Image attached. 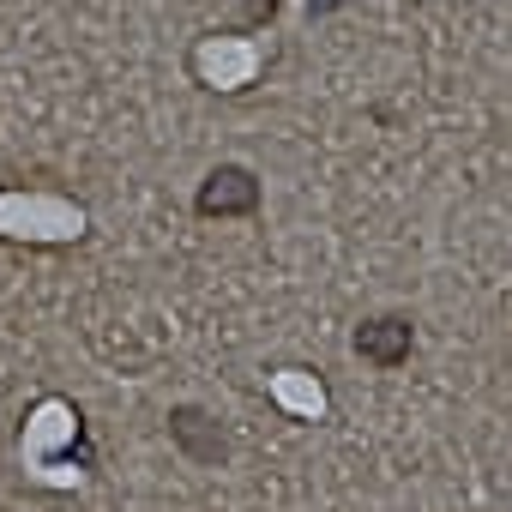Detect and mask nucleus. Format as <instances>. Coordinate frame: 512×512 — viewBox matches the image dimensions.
I'll list each match as a JSON object with an SVG mask.
<instances>
[{"instance_id":"f03ea898","label":"nucleus","mask_w":512,"mask_h":512,"mask_svg":"<svg viewBox=\"0 0 512 512\" xmlns=\"http://www.w3.org/2000/svg\"><path fill=\"white\" fill-rule=\"evenodd\" d=\"M169 440H175L193 464H223V458H229V434H223L217 416L199 410V404H175V410H169Z\"/></svg>"},{"instance_id":"20e7f679","label":"nucleus","mask_w":512,"mask_h":512,"mask_svg":"<svg viewBox=\"0 0 512 512\" xmlns=\"http://www.w3.org/2000/svg\"><path fill=\"white\" fill-rule=\"evenodd\" d=\"M272 19V0H241V25H266Z\"/></svg>"},{"instance_id":"f257e3e1","label":"nucleus","mask_w":512,"mask_h":512,"mask_svg":"<svg viewBox=\"0 0 512 512\" xmlns=\"http://www.w3.org/2000/svg\"><path fill=\"white\" fill-rule=\"evenodd\" d=\"M193 211H199V217H253V211H260V175L241 169V163H217V169L199 181Z\"/></svg>"},{"instance_id":"7ed1b4c3","label":"nucleus","mask_w":512,"mask_h":512,"mask_svg":"<svg viewBox=\"0 0 512 512\" xmlns=\"http://www.w3.org/2000/svg\"><path fill=\"white\" fill-rule=\"evenodd\" d=\"M410 344H416V332H410L404 314H374V320L356 326V356L374 362V368H398L410 356Z\"/></svg>"}]
</instances>
